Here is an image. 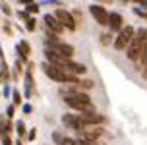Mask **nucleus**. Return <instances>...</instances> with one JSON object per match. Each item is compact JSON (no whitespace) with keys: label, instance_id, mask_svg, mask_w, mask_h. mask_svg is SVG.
Here are the masks:
<instances>
[{"label":"nucleus","instance_id":"obj_1","mask_svg":"<svg viewBox=\"0 0 147 145\" xmlns=\"http://www.w3.org/2000/svg\"><path fill=\"white\" fill-rule=\"evenodd\" d=\"M60 95H62V99L66 103V107H70V109L76 110V112H93V110H95L91 97H89L85 91H80V89L76 87V83L62 85Z\"/></svg>","mask_w":147,"mask_h":145},{"label":"nucleus","instance_id":"obj_2","mask_svg":"<svg viewBox=\"0 0 147 145\" xmlns=\"http://www.w3.org/2000/svg\"><path fill=\"white\" fill-rule=\"evenodd\" d=\"M145 43H147V29H143V27L136 29V35H134L132 43L128 45V49H126V58H128L130 62H138Z\"/></svg>","mask_w":147,"mask_h":145},{"label":"nucleus","instance_id":"obj_3","mask_svg":"<svg viewBox=\"0 0 147 145\" xmlns=\"http://www.w3.org/2000/svg\"><path fill=\"white\" fill-rule=\"evenodd\" d=\"M41 68H43V72L47 74V78H49V80L56 81V83H62V85H66V83H78V80H80V78H74V76L66 74L64 70H60V68L49 64V62H45Z\"/></svg>","mask_w":147,"mask_h":145},{"label":"nucleus","instance_id":"obj_4","mask_svg":"<svg viewBox=\"0 0 147 145\" xmlns=\"http://www.w3.org/2000/svg\"><path fill=\"white\" fill-rule=\"evenodd\" d=\"M134 35H136V27H134V25H124V27L116 33V39H114V43H112L114 49H116V51H126L128 45L132 43Z\"/></svg>","mask_w":147,"mask_h":145},{"label":"nucleus","instance_id":"obj_5","mask_svg":"<svg viewBox=\"0 0 147 145\" xmlns=\"http://www.w3.org/2000/svg\"><path fill=\"white\" fill-rule=\"evenodd\" d=\"M56 68L64 70L66 74H70V76H74V78H80V76H83V74H87V66L81 64V62H76V60H72V58H64Z\"/></svg>","mask_w":147,"mask_h":145},{"label":"nucleus","instance_id":"obj_6","mask_svg":"<svg viewBox=\"0 0 147 145\" xmlns=\"http://www.w3.org/2000/svg\"><path fill=\"white\" fill-rule=\"evenodd\" d=\"M107 134L105 132L103 126H85V128H81L78 132V139H83V141H97V139H101Z\"/></svg>","mask_w":147,"mask_h":145},{"label":"nucleus","instance_id":"obj_7","mask_svg":"<svg viewBox=\"0 0 147 145\" xmlns=\"http://www.w3.org/2000/svg\"><path fill=\"white\" fill-rule=\"evenodd\" d=\"M54 18L60 22V25L64 29H68V31H76V18H74L70 12H66V10H56L54 12Z\"/></svg>","mask_w":147,"mask_h":145},{"label":"nucleus","instance_id":"obj_8","mask_svg":"<svg viewBox=\"0 0 147 145\" xmlns=\"http://www.w3.org/2000/svg\"><path fill=\"white\" fill-rule=\"evenodd\" d=\"M89 12H91V16H93V20H95L99 25H109V10L103 6H99V4H91V8H89Z\"/></svg>","mask_w":147,"mask_h":145},{"label":"nucleus","instance_id":"obj_9","mask_svg":"<svg viewBox=\"0 0 147 145\" xmlns=\"http://www.w3.org/2000/svg\"><path fill=\"white\" fill-rule=\"evenodd\" d=\"M107 27L110 29V33H118L120 29L124 27V18L118 14V12H110L109 14V25Z\"/></svg>","mask_w":147,"mask_h":145},{"label":"nucleus","instance_id":"obj_10","mask_svg":"<svg viewBox=\"0 0 147 145\" xmlns=\"http://www.w3.org/2000/svg\"><path fill=\"white\" fill-rule=\"evenodd\" d=\"M45 25L49 27V33H54V35H58V33L64 31V27L60 25V22L54 18V16H51V14L45 16Z\"/></svg>","mask_w":147,"mask_h":145},{"label":"nucleus","instance_id":"obj_11","mask_svg":"<svg viewBox=\"0 0 147 145\" xmlns=\"http://www.w3.org/2000/svg\"><path fill=\"white\" fill-rule=\"evenodd\" d=\"M33 89H35V83H33V64H29L27 72H25V97H31Z\"/></svg>","mask_w":147,"mask_h":145},{"label":"nucleus","instance_id":"obj_12","mask_svg":"<svg viewBox=\"0 0 147 145\" xmlns=\"http://www.w3.org/2000/svg\"><path fill=\"white\" fill-rule=\"evenodd\" d=\"M16 51H18V56H20L22 62H27V58L31 54V47H29L27 41H20V45L16 47Z\"/></svg>","mask_w":147,"mask_h":145},{"label":"nucleus","instance_id":"obj_13","mask_svg":"<svg viewBox=\"0 0 147 145\" xmlns=\"http://www.w3.org/2000/svg\"><path fill=\"white\" fill-rule=\"evenodd\" d=\"M93 85H95V83L91 80H78V83H76V87H78L80 91H85V93H87L89 89H93Z\"/></svg>","mask_w":147,"mask_h":145},{"label":"nucleus","instance_id":"obj_14","mask_svg":"<svg viewBox=\"0 0 147 145\" xmlns=\"http://www.w3.org/2000/svg\"><path fill=\"white\" fill-rule=\"evenodd\" d=\"M10 132H12V124H10V120H0V134L2 136H10Z\"/></svg>","mask_w":147,"mask_h":145},{"label":"nucleus","instance_id":"obj_15","mask_svg":"<svg viewBox=\"0 0 147 145\" xmlns=\"http://www.w3.org/2000/svg\"><path fill=\"white\" fill-rule=\"evenodd\" d=\"M10 78H12V76H10V70H8L6 62L2 60V66H0V81H8Z\"/></svg>","mask_w":147,"mask_h":145},{"label":"nucleus","instance_id":"obj_16","mask_svg":"<svg viewBox=\"0 0 147 145\" xmlns=\"http://www.w3.org/2000/svg\"><path fill=\"white\" fill-rule=\"evenodd\" d=\"M136 64L140 66V68H143V66L147 64V43H145V47H143V51H141V54H140V60H138Z\"/></svg>","mask_w":147,"mask_h":145},{"label":"nucleus","instance_id":"obj_17","mask_svg":"<svg viewBox=\"0 0 147 145\" xmlns=\"http://www.w3.org/2000/svg\"><path fill=\"white\" fill-rule=\"evenodd\" d=\"M35 27H37V20L27 18V20H25V29H27V31H35Z\"/></svg>","mask_w":147,"mask_h":145},{"label":"nucleus","instance_id":"obj_18","mask_svg":"<svg viewBox=\"0 0 147 145\" xmlns=\"http://www.w3.org/2000/svg\"><path fill=\"white\" fill-rule=\"evenodd\" d=\"M16 130H18V134H20V136H27V132H25V124H23V120H20V122H18V126H16Z\"/></svg>","mask_w":147,"mask_h":145},{"label":"nucleus","instance_id":"obj_19","mask_svg":"<svg viewBox=\"0 0 147 145\" xmlns=\"http://www.w3.org/2000/svg\"><path fill=\"white\" fill-rule=\"evenodd\" d=\"M20 74H22V64H20V60H18V64L14 66V70H12V78H20Z\"/></svg>","mask_w":147,"mask_h":145},{"label":"nucleus","instance_id":"obj_20","mask_svg":"<svg viewBox=\"0 0 147 145\" xmlns=\"http://www.w3.org/2000/svg\"><path fill=\"white\" fill-rule=\"evenodd\" d=\"M25 12H27L29 16H33V14L39 12V6H37V4H29V6H25Z\"/></svg>","mask_w":147,"mask_h":145},{"label":"nucleus","instance_id":"obj_21","mask_svg":"<svg viewBox=\"0 0 147 145\" xmlns=\"http://www.w3.org/2000/svg\"><path fill=\"white\" fill-rule=\"evenodd\" d=\"M12 95H14V107H20V105H22V95H20V91L16 89Z\"/></svg>","mask_w":147,"mask_h":145},{"label":"nucleus","instance_id":"obj_22","mask_svg":"<svg viewBox=\"0 0 147 145\" xmlns=\"http://www.w3.org/2000/svg\"><path fill=\"white\" fill-rule=\"evenodd\" d=\"M101 43H103V45H110V43H112V37H110V33H105V35H101Z\"/></svg>","mask_w":147,"mask_h":145},{"label":"nucleus","instance_id":"obj_23","mask_svg":"<svg viewBox=\"0 0 147 145\" xmlns=\"http://www.w3.org/2000/svg\"><path fill=\"white\" fill-rule=\"evenodd\" d=\"M25 138L29 139V141H33V139L37 138V130H35V128H33V130H29V132H27V136H25Z\"/></svg>","mask_w":147,"mask_h":145},{"label":"nucleus","instance_id":"obj_24","mask_svg":"<svg viewBox=\"0 0 147 145\" xmlns=\"http://www.w3.org/2000/svg\"><path fill=\"white\" fill-rule=\"evenodd\" d=\"M0 10H2V12H4L6 16H10V14H12V12H10V6H8V4H4V2L0 4Z\"/></svg>","mask_w":147,"mask_h":145},{"label":"nucleus","instance_id":"obj_25","mask_svg":"<svg viewBox=\"0 0 147 145\" xmlns=\"http://www.w3.org/2000/svg\"><path fill=\"white\" fill-rule=\"evenodd\" d=\"M2 145H14L12 139H10V136H2Z\"/></svg>","mask_w":147,"mask_h":145},{"label":"nucleus","instance_id":"obj_26","mask_svg":"<svg viewBox=\"0 0 147 145\" xmlns=\"http://www.w3.org/2000/svg\"><path fill=\"white\" fill-rule=\"evenodd\" d=\"M6 116H8V118H12V116H14V105H12V107H8V112H6Z\"/></svg>","mask_w":147,"mask_h":145},{"label":"nucleus","instance_id":"obj_27","mask_svg":"<svg viewBox=\"0 0 147 145\" xmlns=\"http://www.w3.org/2000/svg\"><path fill=\"white\" fill-rule=\"evenodd\" d=\"M12 25H10V23H6V25H4V31H6V35H12Z\"/></svg>","mask_w":147,"mask_h":145},{"label":"nucleus","instance_id":"obj_28","mask_svg":"<svg viewBox=\"0 0 147 145\" xmlns=\"http://www.w3.org/2000/svg\"><path fill=\"white\" fill-rule=\"evenodd\" d=\"M141 76H143V80H147V64L141 68Z\"/></svg>","mask_w":147,"mask_h":145},{"label":"nucleus","instance_id":"obj_29","mask_svg":"<svg viewBox=\"0 0 147 145\" xmlns=\"http://www.w3.org/2000/svg\"><path fill=\"white\" fill-rule=\"evenodd\" d=\"M20 18H22V20H27V18H29V14L23 10V12H20Z\"/></svg>","mask_w":147,"mask_h":145},{"label":"nucleus","instance_id":"obj_30","mask_svg":"<svg viewBox=\"0 0 147 145\" xmlns=\"http://www.w3.org/2000/svg\"><path fill=\"white\" fill-rule=\"evenodd\" d=\"M20 4H23V6H29V4H33V0H20Z\"/></svg>","mask_w":147,"mask_h":145},{"label":"nucleus","instance_id":"obj_31","mask_svg":"<svg viewBox=\"0 0 147 145\" xmlns=\"http://www.w3.org/2000/svg\"><path fill=\"white\" fill-rule=\"evenodd\" d=\"M136 14L140 16V18H145V20H147V14H145V12H141V10H136Z\"/></svg>","mask_w":147,"mask_h":145},{"label":"nucleus","instance_id":"obj_32","mask_svg":"<svg viewBox=\"0 0 147 145\" xmlns=\"http://www.w3.org/2000/svg\"><path fill=\"white\" fill-rule=\"evenodd\" d=\"M16 145H22V143H20V141H18V143H16Z\"/></svg>","mask_w":147,"mask_h":145},{"label":"nucleus","instance_id":"obj_33","mask_svg":"<svg viewBox=\"0 0 147 145\" xmlns=\"http://www.w3.org/2000/svg\"><path fill=\"white\" fill-rule=\"evenodd\" d=\"M124 2H126V0H124Z\"/></svg>","mask_w":147,"mask_h":145}]
</instances>
